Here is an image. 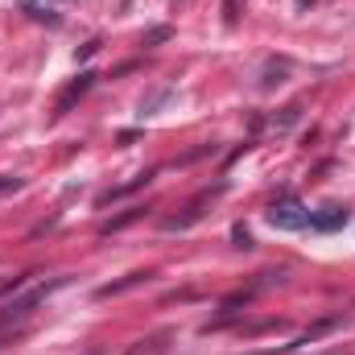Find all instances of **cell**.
Returning <instances> with one entry per match:
<instances>
[{
	"label": "cell",
	"mask_w": 355,
	"mask_h": 355,
	"mask_svg": "<svg viewBox=\"0 0 355 355\" xmlns=\"http://www.w3.org/2000/svg\"><path fill=\"white\" fill-rule=\"evenodd\" d=\"M268 223H272L277 232H302V227L310 223V207L297 202L293 194H285V198H277V202L268 207Z\"/></svg>",
	"instance_id": "obj_1"
},
{
	"label": "cell",
	"mask_w": 355,
	"mask_h": 355,
	"mask_svg": "<svg viewBox=\"0 0 355 355\" xmlns=\"http://www.w3.org/2000/svg\"><path fill=\"white\" fill-rule=\"evenodd\" d=\"M58 285H62V281H50V285H37V289H29V293H25L21 302H12V306H4V310H0V327H17L21 318H29V314H33V306H42V302H46V293H50V289H58Z\"/></svg>",
	"instance_id": "obj_2"
},
{
	"label": "cell",
	"mask_w": 355,
	"mask_h": 355,
	"mask_svg": "<svg viewBox=\"0 0 355 355\" xmlns=\"http://www.w3.org/2000/svg\"><path fill=\"white\" fill-rule=\"evenodd\" d=\"M347 219H352V211H347V207H339V202H327V207L310 211V227H318V232H339Z\"/></svg>",
	"instance_id": "obj_3"
},
{
	"label": "cell",
	"mask_w": 355,
	"mask_h": 355,
	"mask_svg": "<svg viewBox=\"0 0 355 355\" xmlns=\"http://www.w3.org/2000/svg\"><path fill=\"white\" fill-rule=\"evenodd\" d=\"M91 79H95V75H79V79H75V83H71V87L62 91V95H58V107H54V112H58V116H67V112H71V103H75V99H79V95H83V91L91 87Z\"/></svg>",
	"instance_id": "obj_4"
},
{
	"label": "cell",
	"mask_w": 355,
	"mask_h": 355,
	"mask_svg": "<svg viewBox=\"0 0 355 355\" xmlns=\"http://www.w3.org/2000/svg\"><path fill=\"white\" fill-rule=\"evenodd\" d=\"M232 236H236V244H240V248H252V236H248V232H244V227H236V232H232Z\"/></svg>",
	"instance_id": "obj_5"
},
{
	"label": "cell",
	"mask_w": 355,
	"mask_h": 355,
	"mask_svg": "<svg viewBox=\"0 0 355 355\" xmlns=\"http://www.w3.org/2000/svg\"><path fill=\"white\" fill-rule=\"evenodd\" d=\"M21 4H25V8H33V4H37V0H21Z\"/></svg>",
	"instance_id": "obj_6"
}]
</instances>
